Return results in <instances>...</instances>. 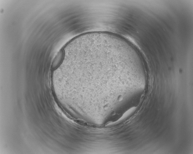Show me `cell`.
Returning <instances> with one entry per match:
<instances>
[{
	"label": "cell",
	"instance_id": "obj_1",
	"mask_svg": "<svg viewBox=\"0 0 193 154\" xmlns=\"http://www.w3.org/2000/svg\"><path fill=\"white\" fill-rule=\"evenodd\" d=\"M64 51L63 50L61 49L57 53L51 65L53 70L56 69L60 66L64 59Z\"/></svg>",
	"mask_w": 193,
	"mask_h": 154
}]
</instances>
